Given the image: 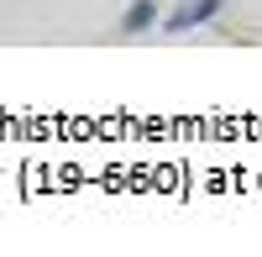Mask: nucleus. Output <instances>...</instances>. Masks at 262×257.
<instances>
[{"label":"nucleus","instance_id":"obj_1","mask_svg":"<svg viewBox=\"0 0 262 257\" xmlns=\"http://www.w3.org/2000/svg\"><path fill=\"white\" fill-rule=\"evenodd\" d=\"M215 11H221V0H189V6H179L168 16V32H189V27H200V21H210Z\"/></svg>","mask_w":262,"mask_h":257},{"label":"nucleus","instance_id":"obj_2","mask_svg":"<svg viewBox=\"0 0 262 257\" xmlns=\"http://www.w3.org/2000/svg\"><path fill=\"white\" fill-rule=\"evenodd\" d=\"M152 21H158V11H152V0H137V6L126 11L121 32H131V37H137V32H147V27H152Z\"/></svg>","mask_w":262,"mask_h":257}]
</instances>
